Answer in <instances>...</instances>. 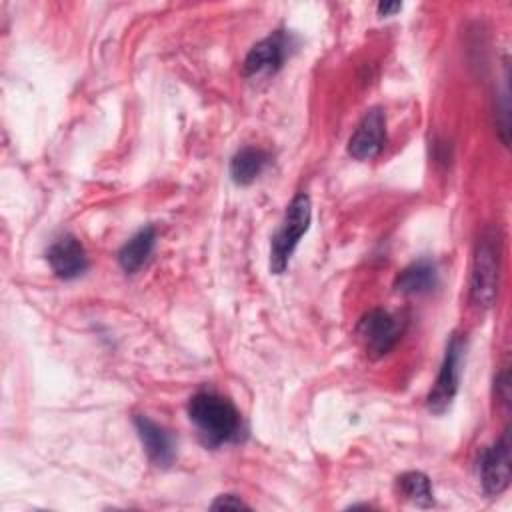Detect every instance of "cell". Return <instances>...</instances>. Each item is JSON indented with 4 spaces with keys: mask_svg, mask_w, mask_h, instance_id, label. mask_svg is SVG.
I'll return each instance as SVG.
<instances>
[{
    "mask_svg": "<svg viewBox=\"0 0 512 512\" xmlns=\"http://www.w3.org/2000/svg\"><path fill=\"white\" fill-rule=\"evenodd\" d=\"M438 284V272H436V264L428 258H420L412 264H408L394 282L396 292L400 294H426L430 292L434 286Z\"/></svg>",
    "mask_w": 512,
    "mask_h": 512,
    "instance_id": "8fae6325",
    "label": "cell"
},
{
    "mask_svg": "<svg viewBox=\"0 0 512 512\" xmlns=\"http://www.w3.org/2000/svg\"><path fill=\"white\" fill-rule=\"evenodd\" d=\"M376 10H378L380 16H390V14L398 12V10H402V4L400 2H380Z\"/></svg>",
    "mask_w": 512,
    "mask_h": 512,
    "instance_id": "e0dca14e",
    "label": "cell"
},
{
    "mask_svg": "<svg viewBox=\"0 0 512 512\" xmlns=\"http://www.w3.org/2000/svg\"><path fill=\"white\" fill-rule=\"evenodd\" d=\"M134 428H136V434H138L150 462L156 464L158 468L172 466V462L176 458L174 436L164 426H160L158 422H154L152 418H148L144 414L134 416Z\"/></svg>",
    "mask_w": 512,
    "mask_h": 512,
    "instance_id": "30bf717a",
    "label": "cell"
},
{
    "mask_svg": "<svg viewBox=\"0 0 512 512\" xmlns=\"http://www.w3.org/2000/svg\"><path fill=\"white\" fill-rule=\"evenodd\" d=\"M356 336L366 356L372 360H378L398 344L402 336V326L398 318L392 316L390 312L382 308H374L358 320Z\"/></svg>",
    "mask_w": 512,
    "mask_h": 512,
    "instance_id": "277c9868",
    "label": "cell"
},
{
    "mask_svg": "<svg viewBox=\"0 0 512 512\" xmlns=\"http://www.w3.org/2000/svg\"><path fill=\"white\" fill-rule=\"evenodd\" d=\"M268 160H270V156L262 148H256V146L240 148L230 160V178H232V182L238 184V186L252 184L262 174Z\"/></svg>",
    "mask_w": 512,
    "mask_h": 512,
    "instance_id": "7c38bea8",
    "label": "cell"
},
{
    "mask_svg": "<svg viewBox=\"0 0 512 512\" xmlns=\"http://www.w3.org/2000/svg\"><path fill=\"white\" fill-rule=\"evenodd\" d=\"M46 260L52 272L62 280H74L88 268V256L80 240L72 234L58 236L46 250Z\"/></svg>",
    "mask_w": 512,
    "mask_h": 512,
    "instance_id": "9c48e42d",
    "label": "cell"
},
{
    "mask_svg": "<svg viewBox=\"0 0 512 512\" xmlns=\"http://www.w3.org/2000/svg\"><path fill=\"white\" fill-rule=\"evenodd\" d=\"M188 418L196 426L200 440L210 448L238 442L244 434L238 408L216 392L194 394L188 402Z\"/></svg>",
    "mask_w": 512,
    "mask_h": 512,
    "instance_id": "6da1fadb",
    "label": "cell"
},
{
    "mask_svg": "<svg viewBox=\"0 0 512 512\" xmlns=\"http://www.w3.org/2000/svg\"><path fill=\"white\" fill-rule=\"evenodd\" d=\"M288 48H290V36L284 30H276L274 34L262 38L248 50L244 58V74L246 76L276 74L286 62Z\"/></svg>",
    "mask_w": 512,
    "mask_h": 512,
    "instance_id": "52a82bcc",
    "label": "cell"
},
{
    "mask_svg": "<svg viewBox=\"0 0 512 512\" xmlns=\"http://www.w3.org/2000/svg\"><path fill=\"white\" fill-rule=\"evenodd\" d=\"M396 486H398V492L410 500L412 504L416 506H432L434 504V494H432V484H430V478L424 474V472H418V470H410V472H404L402 476H398L396 480Z\"/></svg>",
    "mask_w": 512,
    "mask_h": 512,
    "instance_id": "5bb4252c",
    "label": "cell"
},
{
    "mask_svg": "<svg viewBox=\"0 0 512 512\" xmlns=\"http://www.w3.org/2000/svg\"><path fill=\"white\" fill-rule=\"evenodd\" d=\"M386 144V116L382 108H370L348 140V154L354 160L376 158Z\"/></svg>",
    "mask_w": 512,
    "mask_h": 512,
    "instance_id": "ba28073f",
    "label": "cell"
},
{
    "mask_svg": "<svg viewBox=\"0 0 512 512\" xmlns=\"http://www.w3.org/2000/svg\"><path fill=\"white\" fill-rule=\"evenodd\" d=\"M496 398L508 406L510 402V378H508V370H502L498 376H496Z\"/></svg>",
    "mask_w": 512,
    "mask_h": 512,
    "instance_id": "9a60e30c",
    "label": "cell"
},
{
    "mask_svg": "<svg viewBox=\"0 0 512 512\" xmlns=\"http://www.w3.org/2000/svg\"><path fill=\"white\" fill-rule=\"evenodd\" d=\"M154 242H156V230L152 226H146L142 230H138L120 250H118V264L126 274H134L138 272L144 262L148 260V256L154 250Z\"/></svg>",
    "mask_w": 512,
    "mask_h": 512,
    "instance_id": "4fadbf2b",
    "label": "cell"
},
{
    "mask_svg": "<svg viewBox=\"0 0 512 512\" xmlns=\"http://www.w3.org/2000/svg\"><path fill=\"white\" fill-rule=\"evenodd\" d=\"M500 244L494 232H484L474 248L470 272V302L476 308H492L498 296Z\"/></svg>",
    "mask_w": 512,
    "mask_h": 512,
    "instance_id": "3957f363",
    "label": "cell"
},
{
    "mask_svg": "<svg viewBox=\"0 0 512 512\" xmlns=\"http://www.w3.org/2000/svg\"><path fill=\"white\" fill-rule=\"evenodd\" d=\"M462 356H464V338L454 334L446 346L438 376L426 398V406L432 414H444L452 406L460 386Z\"/></svg>",
    "mask_w": 512,
    "mask_h": 512,
    "instance_id": "5b68a950",
    "label": "cell"
},
{
    "mask_svg": "<svg viewBox=\"0 0 512 512\" xmlns=\"http://www.w3.org/2000/svg\"><path fill=\"white\" fill-rule=\"evenodd\" d=\"M478 474L482 490L488 496L502 494L510 484V442L508 432H502V436L488 448L482 450L478 458Z\"/></svg>",
    "mask_w": 512,
    "mask_h": 512,
    "instance_id": "8992f818",
    "label": "cell"
},
{
    "mask_svg": "<svg viewBox=\"0 0 512 512\" xmlns=\"http://www.w3.org/2000/svg\"><path fill=\"white\" fill-rule=\"evenodd\" d=\"M310 220H312L310 196L304 192H298L290 200V204L284 212V218L270 242V272L272 274H282L288 268L290 258H292L300 238L310 228Z\"/></svg>",
    "mask_w": 512,
    "mask_h": 512,
    "instance_id": "7a4b0ae2",
    "label": "cell"
},
{
    "mask_svg": "<svg viewBox=\"0 0 512 512\" xmlns=\"http://www.w3.org/2000/svg\"><path fill=\"white\" fill-rule=\"evenodd\" d=\"M210 508L212 510H222V508H250V506L244 500H240L238 496H234V494H222V496H218L212 502Z\"/></svg>",
    "mask_w": 512,
    "mask_h": 512,
    "instance_id": "2e32d148",
    "label": "cell"
}]
</instances>
